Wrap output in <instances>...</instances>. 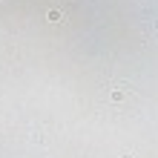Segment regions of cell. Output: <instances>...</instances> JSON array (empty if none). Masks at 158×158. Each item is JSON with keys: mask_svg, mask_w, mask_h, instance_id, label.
<instances>
[{"mask_svg": "<svg viewBox=\"0 0 158 158\" xmlns=\"http://www.w3.org/2000/svg\"><path fill=\"white\" fill-rule=\"evenodd\" d=\"M46 17H49V23H60V20H63V15L58 12V9H52V12L46 15Z\"/></svg>", "mask_w": 158, "mask_h": 158, "instance_id": "6da1fadb", "label": "cell"}]
</instances>
